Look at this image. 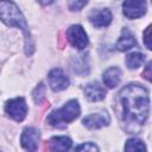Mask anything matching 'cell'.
I'll list each match as a JSON object with an SVG mask.
<instances>
[{
  "instance_id": "obj_13",
  "label": "cell",
  "mask_w": 152,
  "mask_h": 152,
  "mask_svg": "<svg viewBox=\"0 0 152 152\" xmlns=\"http://www.w3.org/2000/svg\"><path fill=\"white\" fill-rule=\"evenodd\" d=\"M135 45H137V40H135L134 36L127 28H124L121 37L116 42V49L119 51H127V50L134 48Z\"/></svg>"
},
{
  "instance_id": "obj_10",
  "label": "cell",
  "mask_w": 152,
  "mask_h": 152,
  "mask_svg": "<svg viewBox=\"0 0 152 152\" xmlns=\"http://www.w3.org/2000/svg\"><path fill=\"white\" fill-rule=\"evenodd\" d=\"M89 20L95 27H104V26H108L110 24L112 13L108 8L94 10L89 15Z\"/></svg>"
},
{
  "instance_id": "obj_2",
  "label": "cell",
  "mask_w": 152,
  "mask_h": 152,
  "mask_svg": "<svg viewBox=\"0 0 152 152\" xmlns=\"http://www.w3.org/2000/svg\"><path fill=\"white\" fill-rule=\"evenodd\" d=\"M0 19L7 26H17L19 27L25 36V50L26 55H31L33 51L32 38L26 24V20L18 8V6L12 1H0Z\"/></svg>"
},
{
  "instance_id": "obj_11",
  "label": "cell",
  "mask_w": 152,
  "mask_h": 152,
  "mask_svg": "<svg viewBox=\"0 0 152 152\" xmlns=\"http://www.w3.org/2000/svg\"><path fill=\"white\" fill-rule=\"evenodd\" d=\"M84 94L91 102L101 101L106 96V89L99 82H90L84 87Z\"/></svg>"
},
{
  "instance_id": "obj_3",
  "label": "cell",
  "mask_w": 152,
  "mask_h": 152,
  "mask_svg": "<svg viewBox=\"0 0 152 152\" xmlns=\"http://www.w3.org/2000/svg\"><path fill=\"white\" fill-rule=\"evenodd\" d=\"M80 104L76 100L68 101L62 108L52 110L48 116V124L57 127V128H65V126L74 121L80 115Z\"/></svg>"
},
{
  "instance_id": "obj_15",
  "label": "cell",
  "mask_w": 152,
  "mask_h": 152,
  "mask_svg": "<svg viewBox=\"0 0 152 152\" xmlns=\"http://www.w3.org/2000/svg\"><path fill=\"white\" fill-rule=\"evenodd\" d=\"M125 152H147L146 145L138 138H131L126 141Z\"/></svg>"
},
{
  "instance_id": "obj_7",
  "label": "cell",
  "mask_w": 152,
  "mask_h": 152,
  "mask_svg": "<svg viewBox=\"0 0 152 152\" xmlns=\"http://www.w3.org/2000/svg\"><path fill=\"white\" fill-rule=\"evenodd\" d=\"M122 12L129 19H137L145 14L146 2L141 0H128L122 4Z\"/></svg>"
},
{
  "instance_id": "obj_9",
  "label": "cell",
  "mask_w": 152,
  "mask_h": 152,
  "mask_svg": "<svg viewBox=\"0 0 152 152\" xmlns=\"http://www.w3.org/2000/svg\"><path fill=\"white\" fill-rule=\"evenodd\" d=\"M82 122L86 127L90 129H97V128L107 126L110 122V118L107 112H97V113L87 115Z\"/></svg>"
},
{
  "instance_id": "obj_12",
  "label": "cell",
  "mask_w": 152,
  "mask_h": 152,
  "mask_svg": "<svg viewBox=\"0 0 152 152\" xmlns=\"http://www.w3.org/2000/svg\"><path fill=\"white\" fill-rule=\"evenodd\" d=\"M72 145V141L68 137H52L49 141V148L51 152H68Z\"/></svg>"
},
{
  "instance_id": "obj_17",
  "label": "cell",
  "mask_w": 152,
  "mask_h": 152,
  "mask_svg": "<svg viewBox=\"0 0 152 152\" xmlns=\"http://www.w3.org/2000/svg\"><path fill=\"white\" fill-rule=\"evenodd\" d=\"M45 99V86L39 83V86L33 90V100L37 104H40Z\"/></svg>"
},
{
  "instance_id": "obj_20",
  "label": "cell",
  "mask_w": 152,
  "mask_h": 152,
  "mask_svg": "<svg viewBox=\"0 0 152 152\" xmlns=\"http://www.w3.org/2000/svg\"><path fill=\"white\" fill-rule=\"evenodd\" d=\"M86 5H87V1H71V2H69V7L71 11H80Z\"/></svg>"
},
{
  "instance_id": "obj_14",
  "label": "cell",
  "mask_w": 152,
  "mask_h": 152,
  "mask_svg": "<svg viewBox=\"0 0 152 152\" xmlns=\"http://www.w3.org/2000/svg\"><path fill=\"white\" fill-rule=\"evenodd\" d=\"M121 78V70L118 66H110L103 72V83L108 88H115Z\"/></svg>"
},
{
  "instance_id": "obj_4",
  "label": "cell",
  "mask_w": 152,
  "mask_h": 152,
  "mask_svg": "<svg viewBox=\"0 0 152 152\" xmlns=\"http://www.w3.org/2000/svg\"><path fill=\"white\" fill-rule=\"evenodd\" d=\"M5 112L15 121H23L27 114V104L24 97L11 99L5 104Z\"/></svg>"
},
{
  "instance_id": "obj_8",
  "label": "cell",
  "mask_w": 152,
  "mask_h": 152,
  "mask_svg": "<svg viewBox=\"0 0 152 152\" xmlns=\"http://www.w3.org/2000/svg\"><path fill=\"white\" fill-rule=\"evenodd\" d=\"M48 80H49V86L51 87V89L53 91L63 90V89H65L69 86V78H68V76L63 72L62 69H58V68L52 69L49 72Z\"/></svg>"
},
{
  "instance_id": "obj_5",
  "label": "cell",
  "mask_w": 152,
  "mask_h": 152,
  "mask_svg": "<svg viewBox=\"0 0 152 152\" xmlns=\"http://www.w3.org/2000/svg\"><path fill=\"white\" fill-rule=\"evenodd\" d=\"M40 139V133L39 129L36 127H26L24 128L21 137H20V142L21 146L24 147L25 151L27 152H36L38 150V144Z\"/></svg>"
},
{
  "instance_id": "obj_18",
  "label": "cell",
  "mask_w": 152,
  "mask_h": 152,
  "mask_svg": "<svg viewBox=\"0 0 152 152\" xmlns=\"http://www.w3.org/2000/svg\"><path fill=\"white\" fill-rule=\"evenodd\" d=\"M74 152H99V148L93 142H84V144L78 145L74 150Z\"/></svg>"
},
{
  "instance_id": "obj_16",
  "label": "cell",
  "mask_w": 152,
  "mask_h": 152,
  "mask_svg": "<svg viewBox=\"0 0 152 152\" xmlns=\"http://www.w3.org/2000/svg\"><path fill=\"white\" fill-rule=\"evenodd\" d=\"M145 61V55L140 52H132L127 55L126 57V65L129 69H137L139 68Z\"/></svg>"
},
{
  "instance_id": "obj_1",
  "label": "cell",
  "mask_w": 152,
  "mask_h": 152,
  "mask_svg": "<svg viewBox=\"0 0 152 152\" xmlns=\"http://www.w3.org/2000/svg\"><path fill=\"white\" fill-rule=\"evenodd\" d=\"M120 100L122 103V119L125 122L131 126L144 125L150 110L147 90L138 83L128 84L120 91Z\"/></svg>"
},
{
  "instance_id": "obj_19",
  "label": "cell",
  "mask_w": 152,
  "mask_h": 152,
  "mask_svg": "<svg viewBox=\"0 0 152 152\" xmlns=\"http://www.w3.org/2000/svg\"><path fill=\"white\" fill-rule=\"evenodd\" d=\"M144 42L147 49H152V44H151V25H148L144 32Z\"/></svg>"
},
{
  "instance_id": "obj_6",
  "label": "cell",
  "mask_w": 152,
  "mask_h": 152,
  "mask_svg": "<svg viewBox=\"0 0 152 152\" xmlns=\"http://www.w3.org/2000/svg\"><path fill=\"white\" fill-rule=\"evenodd\" d=\"M66 38L69 43L78 50H82L88 45V36L81 25H71L66 30Z\"/></svg>"
},
{
  "instance_id": "obj_21",
  "label": "cell",
  "mask_w": 152,
  "mask_h": 152,
  "mask_svg": "<svg viewBox=\"0 0 152 152\" xmlns=\"http://www.w3.org/2000/svg\"><path fill=\"white\" fill-rule=\"evenodd\" d=\"M151 69H152V63H151V62H148V63H147V65H146V68H145V70L142 71V76H144L147 81H151V76H152Z\"/></svg>"
}]
</instances>
